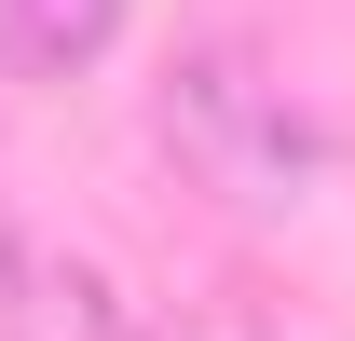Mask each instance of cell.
I'll return each instance as SVG.
<instances>
[{
    "label": "cell",
    "mask_w": 355,
    "mask_h": 341,
    "mask_svg": "<svg viewBox=\"0 0 355 341\" xmlns=\"http://www.w3.org/2000/svg\"><path fill=\"white\" fill-rule=\"evenodd\" d=\"M164 150H178V177L191 191H219V205H246V218H273V205H301L314 177H328V137H314V110L287 82H273L246 42H191L164 69Z\"/></svg>",
    "instance_id": "obj_1"
},
{
    "label": "cell",
    "mask_w": 355,
    "mask_h": 341,
    "mask_svg": "<svg viewBox=\"0 0 355 341\" xmlns=\"http://www.w3.org/2000/svg\"><path fill=\"white\" fill-rule=\"evenodd\" d=\"M0 341H137V300L110 287V259L0 205Z\"/></svg>",
    "instance_id": "obj_2"
},
{
    "label": "cell",
    "mask_w": 355,
    "mask_h": 341,
    "mask_svg": "<svg viewBox=\"0 0 355 341\" xmlns=\"http://www.w3.org/2000/svg\"><path fill=\"white\" fill-rule=\"evenodd\" d=\"M137 0H0V82H83Z\"/></svg>",
    "instance_id": "obj_3"
},
{
    "label": "cell",
    "mask_w": 355,
    "mask_h": 341,
    "mask_svg": "<svg viewBox=\"0 0 355 341\" xmlns=\"http://www.w3.org/2000/svg\"><path fill=\"white\" fill-rule=\"evenodd\" d=\"M164 341H273V314H260V300H232V287H219V300H191V314H178Z\"/></svg>",
    "instance_id": "obj_4"
}]
</instances>
